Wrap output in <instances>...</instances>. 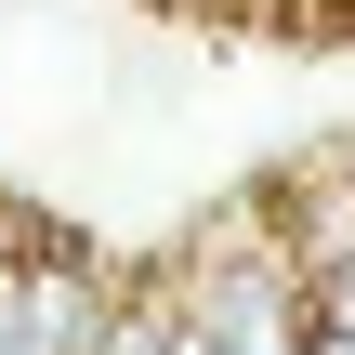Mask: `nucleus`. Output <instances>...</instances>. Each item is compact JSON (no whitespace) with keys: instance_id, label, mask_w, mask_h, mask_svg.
<instances>
[{"instance_id":"obj_3","label":"nucleus","mask_w":355,"mask_h":355,"mask_svg":"<svg viewBox=\"0 0 355 355\" xmlns=\"http://www.w3.org/2000/svg\"><path fill=\"white\" fill-rule=\"evenodd\" d=\"M158 355H211V343H198V329H184V303H171V343H158Z\"/></svg>"},{"instance_id":"obj_4","label":"nucleus","mask_w":355,"mask_h":355,"mask_svg":"<svg viewBox=\"0 0 355 355\" xmlns=\"http://www.w3.org/2000/svg\"><path fill=\"white\" fill-rule=\"evenodd\" d=\"M303 355H355V343H343V329H316V316H303Z\"/></svg>"},{"instance_id":"obj_5","label":"nucleus","mask_w":355,"mask_h":355,"mask_svg":"<svg viewBox=\"0 0 355 355\" xmlns=\"http://www.w3.org/2000/svg\"><path fill=\"white\" fill-rule=\"evenodd\" d=\"M343 184H355V158H343Z\"/></svg>"},{"instance_id":"obj_1","label":"nucleus","mask_w":355,"mask_h":355,"mask_svg":"<svg viewBox=\"0 0 355 355\" xmlns=\"http://www.w3.org/2000/svg\"><path fill=\"white\" fill-rule=\"evenodd\" d=\"M105 316V277L79 250H40L26 237V277H13V316H0V355H79Z\"/></svg>"},{"instance_id":"obj_2","label":"nucleus","mask_w":355,"mask_h":355,"mask_svg":"<svg viewBox=\"0 0 355 355\" xmlns=\"http://www.w3.org/2000/svg\"><path fill=\"white\" fill-rule=\"evenodd\" d=\"M13 277H26V237H13V211H0V316H13Z\"/></svg>"}]
</instances>
